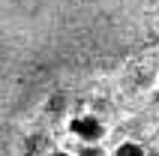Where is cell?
I'll return each instance as SVG.
<instances>
[{
	"instance_id": "cell-1",
	"label": "cell",
	"mask_w": 159,
	"mask_h": 156,
	"mask_svg": "<svg viewBox=\"0 0 159 156\" xmlns=\"http://www.w3.org/2000/svg\"><path fill=\"white\" fill-rule=\"evenodd\" d=\"M159 45V0H0V156H27L51 105Z\"/></svg>"
},
{
	"instance_id": "cell-2",
	"label": "cell",
	"mask_w": 159,
	"mask_h": 156,
	"mask_svg": "<svg viewBox=\"0 0 159 156\" xmlns=\"http://www.w3.org/2000/svg\"><path fill=\"white\" fill-rule=\"evenodd\" d=\"M69 129L75 138H81L84 144H96L102 135H105V126H102V120H99L96 114H81V117H75V120L69 123Z\"/></svg>"
},
{
	"instance_id": "cell-3",
	"label": "cell",
	"mask_w": 159,
	"mask_h": 156,
	"mask_svg": "<svg viewBox=\"0 0 159 156\" xmlns=\"http://www.w3.org/2000/svg\"><path fill=\"white\" fill-rule=\"evenodd\" d=\"M114 156H147V153H144V147L138 141H120V147L114 150Z\"/></svg>"
},
{
	"instance_id": "cell-4",
	"label": "cell",
	"mask_w": 159,
	"mask_h": 156,
	"mask_svg": "<svg viewBox=\"0 0 159 156\" xmlns=\"http://www.w3.org/2000/svg\"><path fill=\"white\" fill-rule=\"evenodd\" d=\"M75 156H105V150L99 147V144H81Z\"/></svg>"
},
{
	"instance_id": "cell-5",
	"label": "cell",
	"mask_w": 159,
	"mask_h": 156,
	"mask_svg": "<svg viewBox=\"0 0 159 156\" xmlns=\"http://www.w3.org/2000/svg\"><path fill=\"white\" fill-rule=\"evenodd\" d=\"M48 156H72V153H66V150H51Z\"/></svg>"
}]
</instances>
